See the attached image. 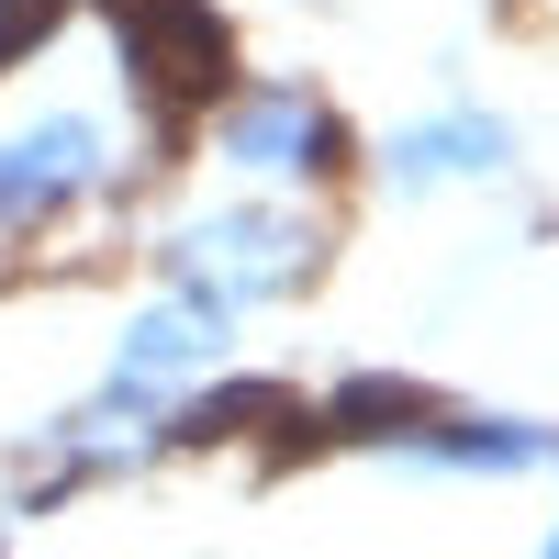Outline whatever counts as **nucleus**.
Returning a JSON list of instances; mask_svg holds the SVG:
<instances>
[]
</instances>
